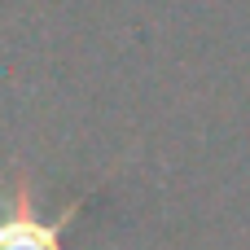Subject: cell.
Instances as JSON below:
<instances>
[{"label":"cell","instance_id":"1","mask_svg":"<svg viewBox=\"0 0 250 250\" xmlns=\"http://www.w3.org/2000/svg\"><path fill=\"white\" fill-rule=\"evenodd\" d=\"M79 215V207H66L62 215L44 220L31 202V185L18 180L13 198H9V211H0V250H66V224Z\"/></svg>","mask_w":250,"mask_h":250}]
</instances>
